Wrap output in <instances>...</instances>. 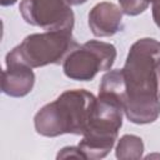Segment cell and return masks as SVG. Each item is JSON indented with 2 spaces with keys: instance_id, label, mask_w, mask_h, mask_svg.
<instances>
[{
  "instance_id": "obj_1",
  "label": "cell",
  "mask_w": 160,
  "mask_h": 160,
  "mask_svg": "<svg viewBox=\"0 0 160 160\" xmlns=\"http://www.w3.org/2000/svg\"><path fill=\"white\" fill-rule=\"evenodd\" d=\"M122 74L125 116L139 125L154 122L160 115V41L152 38L136 40L129 50Z\"/></svg>"
},
{
  "instance_id": "obj_2",
  "label": "cell",
  "mask_w": 160,
  "mask_h": 160,
  "mask_svg": "<svg viewBox=\"0 0 160 160\" xmlns=\"http://www.w3.org/2000/svg\"><path fill=\"white\" fill-rule=\"evenodd\" d=\"M95 100L96 98L84 89L64 91L35 114L36 132L48 138L64 134L82 135L89 125Z\"/></svg>"
},
{
  "instance_id": "obj_3",
  "label": "cell",
  "mask_w": 160,
  "mask_h": 160,
  "mask_svg": "<svg viewBox=\"0 0 160 160\" xmlns=\"http://www.w3.org/2000/svg\"><path fill=\"white\" fill-rule=\"evenodd\" d=\"M122 105L116 98L99 94L89 125L78 145L85 159L98 160L110 152L122 125Z\"/></svg>"
},
{
  "instance_id": "obj_4",
  "label": "cell",
  "mask_w": 160,
  "mask_h": 160,
  "mask_svg": "<svg viewBox=\"0 0 160 160\" xmlns=\"http://www.w3.org/2000/svg\"><path fill=\"white\" fill-rule=\"evenodd\" d=\"M76 46L72 31L54 30L31 34L6 54L5 64H24L30 68L60 64Z\"/></svg>"
},
{
  "instance_id": "obj_5",
  "label": "cell",
  "mask_w": 160,
  "mask_h": 160,
  "mask_svg": "<svg viewBox=\"0 0 160 160\" xmlns=\"http://www.w3.org/2000/svg\"><path fill=\"white\" fill-rule=\"evenodd\" d=\"M116 59L112 44L90 40L71 50L62 61L64 74L76 81L92 80L99 71L110 70Z\"/></svg>"
},
{
  "instance_id": "obj_6",
  "label": "cell",
  "mask_w": 160,
  "mask_h": 160,
  "mask_svg": "<svg viewBox=\"0 0 160 160\" xmlns=\"http://www.w3.org/2000/svg\"><path fill=\"white\" fill-rule=\"evenodd\" d=\"M25 22L46 31H72L75 16L68 0H21L19 6Z\"/></svg>"
},
{
  "instance_id": "obj_7",
  "label": "cell",
  "mask_w": 160,
  "mask_h": 160,
  "mask_svg": "<svg viewBox=\"0 0 160 160\" xmlns=\"http://www.w3.org/2000/svg\"><path fill=\"white\" fill-rule=\"evenodd\" d=\"M122 10L114 2L96 4L89 12V28L98 38H109L121 30Z\"/></svg>"
},
{
  "instance_id": "obj_8",
  "label": "cell",
  "mask_w": 160,
  "mask_h": 160,
  "mask_svg": "<svg viewBox=\"0 0 160 160\" xmlns=\"http://www.w3.org/2000/svg\"><path fill=\"white\" fill-rule=\"evenodd\" d=\"M35 84L32 68L24 64H6L1 74V91L12 98L28 95Z\"/></svg>"
},
{
  "instance_id": "obj_9",
  "label": "cell",
  "mask_w": 160,
  "mask_h": 160,
  "mask_svg": "<svg viewBox=\"0 0 160 160\" xmlns=\"http://www.w3.org/2000/svg\"><path fill=\"white\" fill-rule=\"evenodd\" d=\"M142 152H144L142 139L132 134L122 135L118 141V145L115 149V155L120 160L140 159L142 158Z\"/></svg>"
},
{
  "instance_id": "obj_10",
  "label": "cell",
  "mask_w": 160,
  "mask_h": 160,
  "mask_svg": "<svg viewBox=\"0 0 160 160\" xmlns=\"http://www.w3.org/2000/svg\"><path fill=\"white\" fill-rule=\"evenodd\" d=\"M150 4L146 0H119V6L124 14L135 16L144 12Z\"/></svg>"
},
{
  "instance_id": "obj_11",
  "label": "cell",
  "mask_w": 160,
  "mask_h": 160,
  "mask_svg": "<svg viewBox=\"0 0 160 160\" xmlns=\"http://www.w3.org/2000/svg\"><path fill=\"white\" fill-rule=\"evenodd\" d=\"M58 159H68V158H78V159H85L82 152L80 151L79 146H65L62 148L58 155H56Z\"/></svg>"
},
{
  "instance_id": "obj_12",
  "label": "cell",
  "mask_w": 160,
  "mask_h": 160,
  "mask_svg": "<svg viewBox=\"0 0 160 160\" xmlns=\"http://www.w3.org/2000/svg\"><path fill=\"white\" fill-rule=\"evenodd\" d=\"M152 19L158 28H160V0L152 2Z\"/></svg>"
},
{
  "instance_id": "obj_13",
  "label": "cell",
  "mask_w": 160,
  "mask_h": 160,
  "mask_svg": "<svg viewBox=\"0 0 160 160\" xmlns=\"http://www.w3.org/2000/svg\"><path fill=\"white\" fill-rule=\"evenodd\" d=\"M18 0H0V4L2 6H10V5H14Z\"/></svg>"
},
{
  "instance_id": "obj_14",
  "label": "cell",
  "mask_w": 160,
  "mask_h": 160,
  "mask_svg": "<svg viewBox=\"0 0 160 160\" xmlns=\"http://www.w3.org/2000/svg\"><path fill=\"white\" fill-rule=\"evenodd\" d=\"M88 0H68V2L70 5H81V4H85Z\"/></svg>"
}]
</instances>
